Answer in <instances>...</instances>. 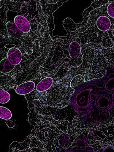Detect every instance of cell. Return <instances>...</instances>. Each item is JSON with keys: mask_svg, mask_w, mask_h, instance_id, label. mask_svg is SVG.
<instances>
[{"mask_svg": "<svg viewBox=\"0 0 114 152\" xmlns=\"http://www.w3.org/2000/svg\"><path fill=\"white\" fill-rule=\"evenodd\" d=\"M75 89L70 86L66 87L59 82L54 83L52 87L47 90L46 105L58 108H63L68 105L70 97Z\"/></svg>", "mask_w": 114, "mask_h": 152, "instance_id": "cell-1", "label": "cell"}, {"mask_svg": "<svg viewBox=\"0 0 114 152\" xmlns=\"http://www.w3.org/2000/svg\"><path fill=\"white\" fill-rule=\"evenodd\" d=\"M70 43V42L67 45H64L58 41L53 45L43 66L40 68L38 76L43 73L54 71L66 57L69 59L68 48Z\"/></svg>", "mask_w": 114, "mask_h": 152, "instance_id": "cell-2", "label": "cell"}, {"mask_svg": "<svg viewBox=\"0 0 114 152\" xmlns=\"http://www.w3.org/2000/svg\"><path fill=\"white\" fill-rule=\"evenodd\" d=\"M97 50L87 47L83 51V61L80 66L78 67L70 68L66 75H70L72 78L78 75H81L85 78V82L93 80L91 67L94 59L97 56Z\"/></svg>", "mask_w": 114, "mask_h": 152, "instance_id": "cell-3", "label": "cell"}, {"mask_svg": "<svg viewBox=\"0 0 114 152\" xmlns=\"http://www.w3.org/2000/svg\"><path fill=\"white\" fill-rule=\"evenodd\" d=\"M97 56L93 60L91 70L93 80L100 79L106 75L107 69L108 67H114V62L111 60H107L100 52L97 50Z\"/></svg>", "mask_w": 114, "mask_h": 152, "instance_id": "cell-4", "label": "cell"}, {"mask_svg": "<svg viewBox=\"0 0 114 152\" xmlns=\"http://www.w3.org/2000/svg\"><path fill=\"white\" fill-rule=\"evenodd\" d=\"M104 32L98 29L96 24L91 26L83 32H78L72 39L78 37L81 40V48L87 43H90L94 44H101L102 42Z\"/></svg>", "mask_w": 114, "mask_h": 152, "instance_id": "cell-5", "label": "cell"}, {"mask_svg": "<svg viewBox=\"0 0 114 152\" xmlns=\"http://www.w3.org/2000/svg\"><path fill=\"white\" fill-rule=\"evenodd\" d=\"M108 4L103 5L100 7L95 9L94 10L90 12L89 15V18L88 20L87 23L82 28H79L74 32H72L71 35L69 39L70 41L73 37L75 36L78 32H83L87 29L89 27L93 26L96 24V21L99 17L100 16H105L109 18L111 22V26H113L114 25V18H112L108 17L107 13V7Z\"/></svg>", "mask_w": 114, "mask_h": 152, "instance_id": "cell-6", "label": "cell"}, {"mask_svg": "<svg viewBox=\"0 0 114 152\" xmlns=\"http://www.w3.org/2000/svg\"><path fill=\"white\" fill-rule=\"evenodd\" d=\"M68 48L69 59L71 61V66L73 67H78L82 64L83 56L81 46V40L78 37L71 39Z\"/></svg>", "mask_w": 114, "mask_h": 152, "instance_id": "cell-7", "label": "cell"}, {"mask_svg": "<svg viewBox=\"0 0 114 152\" xmlns=\"http://www.w3.org/2000/svg\"><path fill=\"white\" fill-rule=\"evenodd\" d=\"M61 134H58L49 127H44L35 131V136L42 143L44 149L47 152H53L52 144L54 140Z\"/></svg>", "mask_w": 114, "mask_h": 152, "instance_id": "cell-8", "label": "cell"}, {"mask_svg": "<svg viewBox=\"0 0 114 152\" xmlns=\"http://www.w3.org/2000/svg\"><path fill=\"white\" fill-rule=\"evenodd\" d=\"M69 144V134L62 133L54 140L51 147L53 152H64L67 151Z\"/></svg>", "mask_w": 114, "mask_h": 152, "instance_id": "cell-9", "label": "cell"}, {"mask_svg": "<svg viewBox=\"0 0 114 152\" xmlns=\"http://www.w3.org/2000/svg\"><path fill=\"white\" fill-rule=\"evenodd\" d=\"M22 45V43L20 39H15L9 34L4 36L0 34V47L9 50L13 48H19Z\"/></svg>", "mask_w": 114, "mask_h": 152, "instance_id": "cell-10", "label": "cell"}, {"mask_svg": "<svg viewBox=\"0 0 114 152\" xmlns=\"http://www.w3.org/2000/svg\"><path fill=\"white\" fill-rule=\"evenodd\" d=\"M35 116L37 118L39 123L40 122L48 121L51 122L60 131L66 132V130H67L69 123L68 121L64 120L61 121L56 120L51 117L43 116V115H40L37 113L36 114Z\"/></svg>", "mask_w": 114, "mask_h": 152, "instance_id": "cell-11", "label": "cell"}, {"mask_svg": "<svg viewBox=\"0 0 114 152\" xmlns=\"http://www.w3.org/2000/svg\"><path fill=\"white\" fill-rule=\"evenodd\" d=\"M66 1H59L56 4H50L48 3L47 1H39L41 6L42 11L47 17L52 16L54 12L58 8L60 7L64 3L66 2Z\"/></svg>", "mask_w": 114, "mask_h": 152, "instance_id": "cell-12", "label": "cell"}, {"mask_svg": "<svg viewBox=\"0 0 114 152\" xmlns=\"http://www.w3.org/2000/svg\"><path fill=\"white\" fill-rule=\"evenodd\" d=\"M14 23L16 26L24 34L29 33L31 31L30 23L28 19L22 15L15 18Z\"/></svg>", "mask_w": 114, "mask_h": 152, "instance_id": "cell-13", "label": "cell"}, {"mask_svg": "<svg viewBox=\"0 0 114 152\" xmlns=\"http://www.w3.org/2000/svg\"><path fill=\"white\" fill-rule=\"evenodd\" d=\"M71 66L70 59L64 62L59 67V70L55 74L51 75L48 77H51L53 80V83L59 82L67 74L69 69L72 68Z\"/></svg>", "mask_w": 114, "mask_h": 152, "instance_id": "cell-14", "label": "cell"}, {"mask_svg": "<svg viewBox=\"0 0 114 152\" xmlns=\"http://www.w3.org/2000/svg\"><path fill=\"white\" fill-rule=\"evenodd\" d=\"M7 58L12 64L17 66L22 60V53L18 48H13L8 51Z\"/></svg>", "mask_w": 114, "mask_h": 152, "instance_id": "cell-15", "label": "cell"}, {"mask_svg": "<svg viewBox=\"0 0 114 152\" xmlns=\"http://www.w3.org/2000/svg\"><path fill=\"white\" fill-rule=\"evenodd\" d=\"M32 135L31 134L23 142H19L16 141L13 142L9 147V151L10 152H18L24 151L30 148L31 138Z\"/></svg>", "mask_w": 114, "mask_h": 152, "instance_id": "cell-16", "label": "cell"}, {"mask_svg": "<svg viewBox=\"0 0 114 152\" xmlns=\"http://www.w3.org/2000/svg\"><path fill=\"white\" fill-rule=\"evenodd\" d=\"M35 86L36 85L33 81H26L16 88V93L17 94L21 95L29 94L34 90Z\"/></svg>", "mask_w": 114, "mask_h": 152, "instance_id": "cell-17", "label": "cell"}, {"mask_svg": "<svg viewBox=\"0 0 114 152\" xmlns=\"http://www.w3.org/2000/svg\"><path fill=\"white\" fill-rule=\"evenodd\" d=\"M5 25L7 31L9 36L20 40L23 37L24 33L16 26L14 23L11 21L8 22Z\"/></svg>", "mask_w": 114, "mask_h": 152, "instance_id": "cell-18", "label": "cell"}, {"mask_svg": "<svg viewBox=\"0 0 114 152\" xmlns=\"http://www.w3.org/2000/svg\"><path fill=\"white\" fill-rule=\"evenodd\" d=\"M98 29L101 32H105L110 28L111 22L109 18L105 16H100L97 18L96 23Z\"/></svg>", "mask_w": 114, "mask_h": 152, "instance_id": "cell-19", "label": "cell"}, {"mask_svg": "<svg viewBox=\"0 0 114 152\" xmlns=\"http://www.w3.org/2000/svg\"><path fill=\"white\" fill-rule=\"evenodd\" d=\"M15 78L12 76L8 74L0 76V88L12 89L15 86Z\"/></svg>", "mask_w": 114, "mask_h": 152, "instance_id": "cell-20", "label": "cell"}, {"mask_svg": "<svg viewBox=\"0 0 114 152\" xmlns=\"http://www.w3.org/2000/svg\"><path fill=\"white\" fill-rule=\"evenodd\" d=\"M53 80L50 77H44L41 80L36 87V90L38 92L47 91L52 87Z\"/></svg>", "mask_w": 114, "mask_h": 152, "instance_id": "cell-21", "label": "cell"}, {"mask_svg": "<svg viewBox=\"0 0 114 152\" xmlns=\"http://www.w3.org/2000/svg\"><path fill=\"white\" fill-rule=\"evenodd\" d=\"M15 66L9 62L7 58H5L0 61V72L3 74H9L13 70Z\"/></svg>", "mask_w": 114, "mask_h": 152, "instance_id": "cell-22", "label": "cell"}, {"mask_svg": "<svg viewBox=\"0 0 114 152\" xmlns=\"http://www.w3.org/2000/svg\"><path fill=\"white\" fill-rule=\"evenodd\" d=\"M83 82H85V78L83 76L81 75H78L72 79L70 84V88L75 90L77 86Z\"/></svg>", "mask_w": 114, "mask_h": 152, "instance_id": "cell-23", "label": "cell"}, {"mask_svg": "<svg viewBox=\"0 0 114 152\" xmlns=\"http://www.w3.org/2000/svg\"><path fill=\"white\" fill-rule=\"evenodd\" d=\"M100 51L106 59L111 60L114 62V46L112 48H103Z\"/></svg>", "mask_w": 114, "mask_h": 152, "instance_id": "cell-24", "label": "cell"}, {"mask_svg": "<svg viewBox=\"0 0 114 152\" xmlns=\"http://www.w3.org/2000/svg\"><path fill=\"white\" fill-rule=\"evenodd\" d=\"M101 44L103 48H112L114 46V43L108 36L107 31L104 32Z\"/></svg>", "mask_w": 114, "mask_h": 152, "instance_id": "cell-25", "label": "cell"}, {"mask_svg": "<svg viewBox=\"0 0 114 152\" xmlns=\"http://www.w3.org/2000/svg\"><path fill=\"white\" fill-rule=\"evenodd\" d=\"M12 113L11 111L6 107L0 106V118L8 120L11 118Z\"/></svg>", "mask_w": 114, "mask_h": 152, "instance_id": "cell-26", "label": "cell"}, {"mask_svg": "<svg viewBox=\"0 0 114 152\" xmlns=\"http://www.w3.org/2000/svg\"><path fill=\"white\" fill-rule=\"evenodd\" d=\"M10 99V95L8 92L0 88V103L5 104L9 102Z\"/></svg>", "mask_w": 114, "mask_h": 152, "instance_id": "cell-27", "label": "cell"}, {"mask_svg": "<svg viewBox=\"0 0 114 152\" xmlns=\"http://www.w3.org/2000/svg\"><path fill=\"white\" fill-rule=\"evenodd\" d=\"M31 142L30 144V148H39L42 149L44 152H47L44 149V146L41 142L37 139L35 136H32L31 139Z\"/></svg>", "mask_w": 114, "mask_h": 152, "instance_id": "cell-28", "label": "cell"}, {"mask_svg": "<svg viewBox=\"0 0 114 152\" xmlns=\"http://www.w3.org/2000/svg\"><path fill=\"white\" fill-rule=\"evenodd\" d=\"M114 1H109L107 7V13L108 17L114 18Z\"/></svg>", "mask_w": 114, "mask_h": 152, "instance_id": "cell-29", "label": "cell"}, {"mask_svg": "<svg viewBox=\"0 0 114 152\" xmlns=\"http://www.w3.org/2000/svg\"><path fill=\"white\" fill-rule=\"evenodd\" d=\"M90 47L93 49L97 50H100L102 49L103 48L101 44H94V43H87L84 45L83 47L81 48V51L82 52L83 50H85L87 47Z\"/></svg>", "mask_w": 114, "mask_h": 152, "instance_id": "cell-30", "label": "cell"}, {"mask_svg": "<svg viewBox=\"0 0 114 152\" xmlns=\"http://www.w3.org/2000/svg\"><path fill=\"white\" fill-rule=\"evenodd\" d=\"M72 78V77L70 75H66L61 80H60L59 82L65 86H70V81H71Z\"/></svg>", "mask_w": 114, "mask_h": 152, "instance_id": "cell-31", "label": "cell"}, {"mask_svg": "<svg viewBox=\"0 0 114 152\" xmlns=\"http://www.w3.org/2000/svg\"><path fill=\"white\" fill-rule=\"evenodd\" d=\"M5 24V22L0 18V34L4 36L8 35Z\"/></svg>", "mask_w": 114, "mask_h": 152, "instance_id": "cell-32", "label": "cell"}, {"mask_svg": "<svg viewBox=\"0 0 114 152\" xmlns=\"http://www.w3.org/2000/svg\"><path fill=\"white\" fill-rule=\"evenodd\" d=\"M9 50L4 48L0 47V60L7 58V53Z\"/></svg>", "mask_w": 114, "mask_h": 152, "instance_id": "cell-33", "label": "cell"}, {"mask_svg": "<svg viewBox=\"0 0 114 152\" xmlns=\"http://www.w3.org/2000/svg\"><path fill=\"white\" fill-rule=\"evenodd\" d=\"M20 10L21 15H22V16L25 17H28V8L27 5H23L20 8Z\"/></svg>", "mask_w": 114, "mask_h": 152, "instance_id": "cell-34", "label": "cell"}, {"mask_svg": "<svg viewBox=\"0 0 114 152\" xmlns=\"http://www.w3.org/2000/svg\"><path fill=\"white\" fill-rule=\"evenodd\" d=\"M5 123L7 125L8 127L10 128H13L15 126V124L14 122L10 120L9 119L6 120Z\"/></svg>", "mask_w": 114, "mask_h": 152, "instance_id": "cell-35", "label": "cell"}, {"mask_svg": "<svg viewBox=\"0 0 114 152\" xmlns=\"http://www.w3.org/2000/svg\"><path fill=\"white\" fill-rule=\"evenodd\" d=\"M113 30L110 29L109 30L107 31V32H108V36H109L111 40H112V41L114 43V35L113 34H112Z\"/></svg>", "mask_w": 114, "mask_h": 152, "instance_id": "cell-36", "label": "cell"}, {"mask_svg": "<svg viewBox=\"0 0 114 152\" xmlns=\"http://www.w3.org/2000/svg\"><path fill=\"white\" fill-rule=\"evenodd\" d=\"M31 150L32 152H43V151L42 149L39 148H31Z\"/></svg>", "mask_w": 114, "mask_h": 152, "instance_id": "cell-37", "label": "cell"}, {"mask_svg": "<svg viewBox=\"0 0 114 152\" xmlns=\"http://www.w3.org/2000/svg\"><path fill=\"white\" fill-rule=\"evenodd\" d=\"M48 3L50 4H55L58 2V0H47Z\"/></svg>", "mask_w": 114, "mask_h": 152, "instance_id": "cell-38", "label": "cell"}]
</instances>
